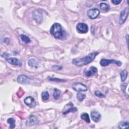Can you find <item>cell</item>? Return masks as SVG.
I'll use <instances>...</instances> for the list:
<instances>
[{"label":"cell","mask_w":129,"mask_h":129,"mask_svg":"<svg viewBox=\"0 0 129 129\" xmlns=\"http://www.w3.org/2000/svg\"><path fill=\"white\" fill-rule=\"evenodd\" d=\"M98 52H91L86 56L81 58H74L73 59L72 62L77 66H83L85 65H87L88 63L92 62L95 58L96 55L98 54Z\"/></svg>","instance_id":"1"},{"label":"cell","mask_w":129,"mask_h":129,"mask_svg":"<svg viewBox=\"0 0 129 129\" xmlns=\"http://www.w3.org/2000/svg\"><path fill=\"white\" fill-rule=\"evenodd\" d=\"M50 34L56 38L61 39L63 36V31L61 25L58 23H54L50 30Z\"/></svg>","instance_id":"2"},{"label":"cell","mask_w":129,"mask_h":129,"mask_svg":"<svg viewBox=\"0 0 129 129\" xmlns=\"http://www.w3.org/2000/svg\"><path fill=\"white\" fill-rule=\"evenodd\" d=\"M110 63H115L118 66H120L122 64L121 62L119 60H116L114 59H105L103 58L101 59L100 61V64L102 67H105L107 66Z\"/></svg>","instance_id":"3"},{"label":"cell","mask_w":129,"mask_h":129,"mask_svg":"<svg viewBox=\"0 0 129 129\" xmlns=\"http://www.w3.org/2000/svg\"><path fill=\"white\" fill-rule=\"evenodd\" d=\"M128 12L129 10L128 8H126L121 12L119 19V23L120 24H123L126 21L128 15Z\"/></svg>","instance_id":"4"},{"label":"cell","mask_w":129,"mask_h":129,"mask_svg":"<svg viewBox=\"0 0 129 129\" xmlns=\"http://www.w3.org/2000/svg\"><path fill=\"white\" fill-rule=\"evenodd\" d=\"M73 89L78 92L86 91L87 90V87L84 84L81 83H75L72 85Z\"/></svg>","instance_id":"5"},{"label":"cell","mask_w":129,"mask_h":129,"mask_svg":"<svg viewBox=\"0 0 129 129\" xmlns=\"http://www.w3.org/2000/svg\"><path fill=\"white\" fill-rule=\"evenodd\" d=\"M100 14V11L98 9H91L87 11V14L91 19H96Z\"/></svg>","instance_id":"6"},{"label":"cell","mask_w":129,"mask_h":129,"mask_svg":"<svg viewBox=\"0 0 129 129\" xmlns=\"http://www.w3.org/2000/svg\"><path fill=\"white\" fill-rule=\"evenodd\" d=\"M32 81L31 79L28 77L26 75H19L17 78V82L20 84H29L30 82Z\"/></svg>","instance_id":"7"},{"label":"cell","mask_w":129,"mask_h":129,"mask_svg":"<svg viewBox=\"0 0 129 129\" xmlns=\"http://www.w3.org/2000/svg\"><path fill=\"white\" fill-rule=\"evenodd\" d=\"M78 31L81 33H86L88 31V27L87 25L84 23H79L76 26Z\"/></svg>","instance_id":"8"},{"label":"cell","mask_w":129,"mask_h":129,"mask_svg":"<svg viewBox=\"0 0 129 129\" xmlns=\"http://www.w3.org/2000/svg\"><path fill=\"white\" fill-rule=\"evenodd\" d=\"M24 103L27 105V106L33 107L35 106V101L33 97L31 96H28L24 99Z\"/></svg>","instance_id":"9"},{"label":"cell","mask_w":129,"mask_h":129,"mask_svg":"<svg viewBox=\"0 0 129 129\" xmlns=\"http://www.w3.org/2000/svg\"><path fill=\"white\" fill-rule=\"evenodd\" d=\"M38 123L37 118L34 115H30L26 121V125L27 126H31L35 125Z\"/></svg>","instance_id":"10"},{"label":"cell","mask_w":129,"mask_h":129,"mask_svg":"<svg viewBox=\"0 0 129 129\" xmlns=\"http://www.w3.org/2000/svg\"><path fill=\"white\" fill-rule=\"evenodd\" d=\"M91 116L93 121L98 122L101 118V114L96 110H93L91 112Z\"/></svg>","instance_id":"11"},{"label":"cell","mask_w":129,"mask_h":129,"mask_svg":"<svg viewBox=\"0 0 129 129\" xmlns=\"http://www.w3.org/2000/svg\"><path fill=\"white\" fill-rule=\"evenodd\" d=\"M6 60L9 63L16 66H21L22 64V62L16 58H8L6 59Z\"/></svg>","instance_id":"12"},{"label":"cell","mask_w":129,"mask_h":129,"mask_svg":"<svg viewBox=\"0 0 129 129\" xmlns=\"http://www.w3.org/2000/svg\"><path fill=\"white\" fill-rule=\"evenodd\" d=\"M28 64L30 67H31L32 68H38V67L39 66V61L38 60H37L36 59L30 58L28 61Z\"/></svg>","instance_id":"13"},{"label":"cell","mask_w":129,"mask_h":129,"mask_svg":"<svg viewBox=\"0 0 129 129\" xmlns=\"http://www.w3.org/2000/svg\"><path fill=\"white\" fill-rule=\"evenodd\" d=\"M97 72V69L93 66H92L90 67V70L88 71H86L85 72V75L87 77H91L94 74H95Z\"/></svg>","instance_id":"14"},{"label":"cell","mask_w":129,"mask_h":129,"mask_svg":"<svg viewBox=\"0 0 129 129\" xmlns=\"http://www.w3.org/2000/svg\"><path fill=\"white\" fill-rule=\"evenodd\" d=\"M38 10H36L33 13V18L36 22H40L42 20V15L40 12L38 11Z\"/></svg>","instance_id":"15"},{"label":"cell","mask_w":129,"mask_h":129,"mask_svg":"<svg viewBox=\"0 0 129 129\" xmlns=\"http://www.w3.org/2000/svg\"><path fill=\"white\" fill-rule=\"evenodd\" d=\"M76 111H77V108L76 107H75L73 106V104H72L71 103V106L70 108H68L67 109H66L64 111H63L62 112L63 114H67L69 113H70V112H75Z\"/></svg>","instance_id":"16"},{"label":"cell","mask_w":129,"mask_h":129,"mask_svg":"<svg viewBox=\"0 0 129 129\" xmlns=\"http://www.w3.org/2000/svg\"><path fill=\"white\" fill-rule=\"evenodd\" d=\"M100 8H101V9L104 11L105 12H107L110 9V7L108 5H107L106 3H101L100 4Z\"/></svg>","instance_id":"17"},{"label":"cell","mask_w":129,"mask_h":129,"mask_svg":"<svg viewBox=\"0 0 129 129\" xmlns=\"http://www.w3.org/2000/svg\"><path fill=\"white\" fill-rule=\"evenodd\" d=\"M127 74H128V73H127V71L125 70L122 71L120 73V76L121 81L124 82L126 80L127 76Z\"/></svg>","instance_id":"18"},{"label":"cell","mask_w":129,"mask_h":129,"mask_svg":"<svg viewBox=\"0 0 129 129\" xmlns=\"http://www.w3.org/2000/svg\"><path fill=\"white\" fill-rule=\"evenodd\" d=\"M60 95V90L57 88H54L53 90V98L55 100H57L59 99Z\"/></svg>","instance_id":"19"},{"label":"cell","mask_w":129,"mask_h":129,"mask_svg":"<svg viewBox=\"0 0 129 129\" xmlns=\"http://www.w3.org/2000/svg\"><path fill=\"white\" fill-rule=\"evenodd\" d=\"M81 118L82 119H83L84 120H85L87 123H90V122L89 116L87 113L85 112V113H82L81 115Z\"/></svg>","instance_id":"20"},{"label":"cell","mask_w":129,"mask_h":129,"mask_svg":"<svg viewBox=\"0 0 129 129\" xmlns=\"http://www.w3.org/2000/svg\"><path fill=\"white\" fill-rule=\"evenodd\" d=\"M8 123L10 124V127L11 128H14L15 127V120L13 118H9L7 120Z\"/></svg>","instance_id":"21"},{"label":"cell","mask_w":129,"mask_h":129,"mask_svg":"<svg viewBox=\"0 0 129 129\" xmlns=\"http://www.w3.org/2000/svg\"><path fill=\"white\" fill-rule=\"evenodd\" d=\"M129 122L128 121H122L118 125L119 128H126L128 127Z\"/></svg>","instance_id":"22"},{"label":"cell","mask_w":129,"mask_h":129,"mask_svg":"<svg viewBox=\"0 0 129 129\" xmlns=\"http://www.w3.org/2000/svg\"><path fill=\"white\" fill-rule=\"evenodd\" d=\"M47 79L50 81H53V82H66V80L63 79H60L56 78H52L50 77H49L47 78Z\"/></svg>","instance_id":"23"},{"label":"cell","mask_w":129,"mask_h":129,"mask_svg":"<svg viewBox=\"0 0 129 129\" xmlns=\"http://www.w3.org/2000/svg\"><path fill=\"white\" fill-rule=\"evenodd\" d=\"M41 97L44 101H46L49 97V94L47 91H43L41 93Z\"/></svg>","instance_id":"24"},{"label":"cell","mask_w":129,"mask_h":129,"mask_svg":"<svg viewBox=\"0 0 129 129\" xmlns=\"http://www.w3.org/2000/svg\"><path fill=\"white\" fill-rule=\"evenodd\" d=\"M20 37H21L22 40L26 43H28L30 42V41H31V40L29 38V37H28L26 35L22 34L20 35Z\"/></svg>","instance_id":"25"},{"label":"cell","mask_w":129,"mask_h":129,"mask_svg":"<svg viewBox=\"0 0 129 129\" xmlns=\"http://www.w3.org/2000/svg\"><path fill=\"white\" fill-rule=\"evenodd\" d=\"M86 95L84 94H83L82 93H78L77 94V99L80 101H82L85 98H86Z\"/></svg>","instance_id":"26"},{"label":"cell","mask_w":129,"mask_h":129,"mask_svg":"<svg viewBox=\"0 0 129 129\" xmlns=\"http://www.w3.org/2000/svg\"><path fill=\"white\" fill-rule=\"evenodd\" d=\"M95 95L96 96H97L99 98H104V97H105V95L98 90H97V91H95Z\"/></svg>","instance_id":"27"},{"label":"cell","mask_w":129,"mask_h":129,"mask_svg":"<svg viewBox=\"0 0 129 129\" xmlns=\"http://www.w3.org/2000/svg\"><path fill=\"white\" fill-rule=\"evenodd\" d=\"M127 83H123L122 85H121V90L122 91H123V92L125 94L126 92H125V88L127 86Z\"/></svg>","instance_id":"28"},{"label":"cell","mask_w":129,"mask_h":129,"mask_svg":"<svg viewBox=\"0 0 129 129\" xmlns=\"http://www.w3.org/2000/svg\"><path fill=\"white\" fill-rule=\"evenodd\" d=\"M111 3H113L114 5H118L120 3H121V1H118V0H112L111 1Z\"/></svg>","instance_id":"29"}]
</instances>
